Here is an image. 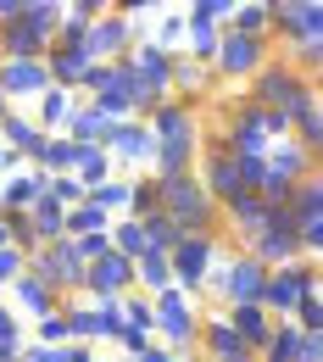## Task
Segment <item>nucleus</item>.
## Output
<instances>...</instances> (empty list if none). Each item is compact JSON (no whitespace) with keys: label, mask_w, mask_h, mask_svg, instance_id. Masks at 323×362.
<instances>
[{"label":"nucleus","mask_w":323,"mask_h":362,"mask_svg":"<svg viewBox=\"0 0 323 362\" xmlns=\"http://www.w3.org/2000/svg\"><path fill=\"white\" fill-rule=\"evenodd\" d=\"M151 139H156V156H151V179H173V173H195V156H201V123H195V106L184 100H156L145 117H139Z\"/></svg>","instance_id":"obj_1"},{"label":"nucleus","mask_w":323,"mask_h":362,"mask_svg":"<svg viewBox=\"0 0 323 362\" xmlns=\"http://www.w3.org/2000/svg\"><path fill=\"white\" fill-rule=\"evenodd\" d=\"M201 307H206V301H195V296H184V290H162V296H151V334H156V346H168L179 362L195 357Z\"/></svg>","instance_id":"obj_2"},{"label":"nucleus","mask_w":323,"mask_h":362,"mask_svg":"<svg viewBox=\"0 0 323 362\" xmlns=\"http://www.w3.org/2000/svg\"><path fill=\"white\" fill-rule=\"evenodd\" d=\"M156 189H162V218H173L184 234H223V212L212 206V195L201 189L195 173L156 179Z\"/></svg>","instance_id":"obj_3"},{"label":"nucleus","mask_w":323,"mask_h":362,"mask_svg":"<svg viewBox=\"0 0 323 362\" xmlns=\"http://www.w3.org/2000/svg\"><path fill=\"white\" fill-rule=\"evenodd\" d=\"M278 56L274 40H245V34H223L218 40V56H212V78L223 84V90H245L268 62Z\"/></svg>","instance_id":"obj_4"},{"label":"nucleus","mask_w":323,"mask_h":362,"mask_svg":"<svg viewBox=\"0 0 323 362\" xmlns=\"http://www.w3.org/2000/svg\"><path fill=\"white\" fill-rule=\"evenodd\" d=\"M268 40L278 50L323 40V0H268Z\"/></svg>","instance_id":"obj_5"},{"label":"nucleus","mask_w":323,"mask_h":362,"mask_svg":"<svg viewBox=\"0 0 323 362\" xmlns=\"http://www.w3.org/2000/svg\"><path fill=\"white\" fill-rule=\"evenodd\" d=\"M307 84H312V78H301L284 56H274V62H268V67H262V73H257L240 95H245L251 106H262V112H290V106L307 95Z\"/></svg>","instance_id":"obj_6"},{"label":"nucleus","mask_w":323,"mask_h":362,"mask_svg":"<svg viewBox=\"0 0 323 362\" xmlns=\"http://www.w3.org/2000/svg\"><path fill=\"white\" fill-rule=\"evenodd\" d=\"M223 251V234H184L173 251H168V268H173V290H184L201 301V284H206V268L212 257Z\"/></svg>","instance_id":"obj_7"},{"label":"nucleus","mask_w":323,"mask_h":362,"mask_svg":"<svg viewBox=\"0 0 323 362\" xmlns=\"http://www.w3.org/2000/svg\"><path fill=\"white\" fill-rule=\"evenodd\" d=\"M84 268H90V262L73 251V240H61V245H40L23 273H34V279L50 284L56 296H84Z\"/></svg>","instance_id":"obj_8"},{"label":"nucleus","mask_w":323,"mask_h":362,"mask_svg":"<svg viewBox=\"0 0 323 362\" xmlns=\"http://www.w3.org/2000/svg\"><path fill=\"white\" fill-rule=\"evenodd\" d=\"M262 284H268V268H262L251 251L229 245V257H223V284H218V307H251V301H262Z\"/></svg>","instance_id":"obj_9"},{"label":"nucleus","mask_w":323,"mask_h":362,"mask_svg":"<svg viewBox=\"0 0 323 362\" xmlns=\"http://www.w3.org/2000/svg\"><path fill=\"white\" fill-rule=\"evenodd\" d=\"M323 273H318V262H284V268H268V284H262V313L268 317H290L295 313V301H301V290L307 284H318Z\"/></svg>","instance_id":"obj_10"},{"label":"nucleus","mask_w":323,"mask_h":362,"mask_svg":"<svg viewBox=\"0 0 323 362\" xmlns=\"http://www.w3.org/2000/svg\"><path fill=\"white\" fill-rule=\"evenodd\" d=\"M240 251H251L262 268L301 262V240H295V223H290V212H284V206H274V212H268V223H262V234H257L251 245H240Z\"/></svg>","instance_id":"obj_11"},{"label":"nucleus","mask_w":323,"mask_h":362,"mask_svg":"<svg viewBox=\"0 0 323 362\" xmlns=\"http://www.w3.org/2000/svg\"><path fill=\"white\" fill-rule=\"evenodd\" d=\"M274 145V129H268V112L262 106H251L245 95L229 106V151L234 156H262Z\"/></svg>","instance_id":"obj_12"},{"label":"nucleus","mask_w":323,"mask_h":362,"mask_svg":"<svg viewBox=\"0 0 323 362\" xmlns=\"http://www.w3.org/2000/svg\"><path fill=\"white\" fill-rule=\"evenodd\" d=\"M129 290H134V262L117 257V251H106L100 262L84 268V301H95V307L100 301H123Z\"/></svg>","instance_id":"obj_13"},{"label":"nucleus","mask_w":323,"mask_h":362,"mask_svg":"<svg viewBox=\"0 0 323 362\" xmlns=\"http://www.w3.org/2000/svg\"><path fill=\"white\" fill-rule=\"evenodd\" d=\"M78 50H84V62H123V56L134 50V34H129V23L112 17V6H106V17H95L90 28H84Z\"/></svg>","instance_id":"obj_14"},{"label":"nucleus","mask_w":323,"mask_h":362,"mask_svg":"<svg viewBox=\"0 0 323 362\" xmlns=\"http://www.w3.org/2000/svg\"><path fill=\"white\" fill-rule=\"evenodd\" d=\"M168 95L201 112V106L218 95V78H212V67H206V62H189L184 50H173V67H168Z\"/></svg>","instance_id":"obj_15"},{"label":"nucleus","mask_w":323,"mask_h":362,"mask_svg":"<svg viewBox=\"0 0 323 362\" xmlns=\"http://www.w3.org/2000/svg\"><path fill=\"white\" fill-rule=\"evenodd\" d=\"M106 156L117 162V168H134V173H151V156H156V139L151 129L129 117V123H112V134H106Z\"/></svg>","instance_id":"obj_16"},{"label":"nucleus","mask_w":323,"mask_h":362,"mask_svg":"<svg viewBox=\"0 0 323 362\" xmlns=\"http://www.w3.org/2000/svg\"><path fill=\"white\" fill-rule=\"evenodd\" d=\"M45 90H50L45 62H0V95H6L11 112H28Z\"/></svg>","instance_id":"obj_17"},{"label":"nucleus","mask_w":323,"mask_h":362,"mask_svg":"<svg viewBox=\"0 0 323 362\" xmlns=\"http://www.w3.org/2000/svg\"><path fill=\"white\" fill-rule=\"evenodd\" d=\"M290 139L323 162V84H307V95L290 106Z\"/></svg>","instance_id":"obj_18"},{"label":"nucleus","mask_w":323,"mask_h":362,"mask_svg":"<svg viewBox=\"0 0 323 362\" xmlns=\"http://www.w3.org/2000/svg\"><path fill=\"white\" fill-rule=\"evenodd\" d=\"M6 296H11V301H6L11 313H17V317H34V323H40V317H50V313H56V307H61V296H56L50 284H40L34 273H17Z\"/></svg>","instance_id":"obj_19"},{"label":"nucleus","mask_w":323,"mask_h":362,"mask_svg":"<svg viewBox=\"0 0 323 362\" xmlns=\"http://www.w3.org/2000/svg\"><path fill=\"white\" fill-rule=\"evenodd\" d=\"M73 112H78V95L73 90H45L34 106H28V117H34V129L40 134H67V123H73Z\"/></svg>","instance_id":"obj_20"},{"label":"nucleus","mask_w":323,"mask_h":362,"mask_svg":"<svg viewBox=\"0 0 323 362\" xmlns=\"http://www.w3.org/2000/svg\"><path fill=\"white\" fill-rule=\"evenodd\" d=\"M223 313H229V329L240 334V346H245L251 357L268 346V334H274V323H278V317L262 313V301H251V307H223Z\"/></svg>","instance_id":"obj_21"},{"label":"nucleus","mask_w":323,"mask_h":362,"mask_svg":"<svg viewBox=\"0 0 323 362\" xmlns=\"http://www.w3.org/2000/svg\"><path fill=\"white\" fill-rule=\"evenodd\" d=\"M50 173H40V168H28V173H17V179H0V218L6 212H28L40 195H45Z\"/></svg>","instance_id":"obj_22"},{"label":"nucleus","mask_w":323,"mask_h":362,"mask_svg":"<svg viewBox=\"0 0 323 362\" xmlns=\"http://www.w3.org/2000/svg\"><path fill=\"white\" fill-rule=\"evenodd\" d=\"M84 50L78 45H50L45 50V78H50V90H78V78H84Z\"/></svg>","instance_id":"obj_23"},{"label":"nucleus","mask_w":323,"mask_h":362,"mask_svg":"<svg viewBox=\"0 0 323 362\" xmlns=\"http://www.w3.org/2000/svg\"><path fill=\"white\" fill-rule=\"evenodd\" d=\"M0 145H6V151H17V156H28V162H34V151H40V145H45V134H40V129H34V117H28V112H6V117H0Z\"/></svg>","instance_id":"obj_24"},{"label":"nucleus","mask_w":323,"mask_h":362,"mask_svg":"<svg viewBox=\"0 0 323 362\" xmlns=\"http://www.w3.org/2000/svg\"><path fill=\"white\" fill-rule=\"evenodd\" d=\"M28 168H40V173H50V179H61V173H73V168H78V145H73L67 134H50L45 145L34 151V162H28Z\"/></svg>","instance_id":"obj_25"},{"label":"nucleus","mask_w":323,"mask_h":362,"mask_svg":"<svg viewBox=\"0 0 323 362\" xmlns=\"http://www.w3.org/2000/svg\"><path fill=\"white\" fill-rule=\"evenodd\" d=\"M223 34H245V40H268V0H234Z\"/></svg>","instance_id":"obj_26"},{"label":"nucleus","mask_w":323,"mask_h":362,"mask_svg":"<svg viewBox=\"0 0 323 362\" xmlns=\"http://www.w3.org/2000/svg\"><path fill=\"white\" fill-rule=\"evenodd\" d=\"M134 290H139V296H162V290H173V268H168L162 251H145V257L134 262Z\"/></svg>","instance_id":"obj_27"},{"label":"nucleus","mask_w":323,"mask_h":362,"mask_svg":"<svg viewBox=\"0 0 323 362\" xmlns=\"http://www.w3.org/2000/svg\"><path fill=\"white\" fill-rule=\"evenodd\" d=\"M73 179L84 184V195H90L95 184H106V179H117V162L100 151V145H78V168H73Z\"/></svg>","instance_id":"obj_28"},{"label":"nucleus","mask_w":323,"mask_h":362,"mask_svg":"<svg viewBox=\"0 0 323 362\" xmlns=\"http://www.w3.org/2000/svg\"><path fill=\"white\" fill-rule=\"evenodd\" d=\"M156 212H162V189H156V179H151V173H134V179H129V206H123V218L145 223V218H156Z\"/></svg>","instance_id":"obj_29"},{"label":"nucleus","mask_w":323,"mask_h":362,"mask_svg":"<svg viewBox=\"0 0 323 362\" xmlns=\"http://www.w3.org/2000/svg\"><path fill=\"white\" fill-rule=\"evenodd\" d=\"M151 45L156 50H184V6H162L156 11V28H151Z\"/></svg>","instance_id":"obj_30"},{"label":"nucleus","mask_w":323,"mask_h":362,"mask_svg":"<svg viewBox=\"0 0 323 362\" xmlns=\"http://www.w3.org/2000/svg\"><path fill=\"white\" fill-rule=\"evenodd\" d=\"M295 346H301V329H295L290 317H278L274 334H268V346L257 351V362H295Z\"/></svg>","instance_id":"obj_31"},{"label":"nucleus","mask_w":323,"mask_h":362,"mask_svg":"<svg viewBox=\"0 0 323 362\" xmlns=\"http://www.w3.org/2000/svg\"><path fill=\"white\" fill-rule=\"evenodd\" d=\"M290 323H295L301 334H323V279H318V284H307V290H301V301H295V313H290Z\"/></svg>","instance_id":"obj_32"},{"label":"nucleus","mask_w":323,"mask_h":362,"mask_svg":"<svg viewBox=\"0 0 323 362\" xmlns=\"http://www.w3.org/2000/svg\"><path fill=\"white\" fill-rule=\"evenodd\" d=\"M28 228H34V240L40 245H61V206H50L45 195L28 206Z\"/></svg>","instance_id":"obj_33"},{"label":"nucleus","mask_w":323,"mask_h":362,"mask_svg":"<svg viewBox=\"0 0 323 362\" xmlns=\"http://www.w3.org/2000/svg\"><path fill=\"white\" fill-rule=\"evenodd\" d=\"M61 6H67V0H23V23H28L34 34L56 40V28H61Z\"/></svg>","instance_id":"obj_34"},{"label":"nucleus","mask_w":323,"mask_h":362,"mask_svg":"<svg viewBox=\"0 0 323 362\" xmlns=\"http://www.w3.org/2000/svg\"><path fill=\"white\" fill-rule=\"evenodd\" d=\"M84 201H90L95 212H106V218H123V206H129V179L117 173V179L95 184V189H90V195H84Z\"/></svg>","instance_id":"obj_35"},{"label":"nucleus","mask_w":323,"mask_h":362,"mask_svg":"<svg viewBox=\"0 0 323 362\" xmlns=\"http://www.w3.org/2000/svg\"><path fill=\"white\" fill-rule=\"evenodd\" d=\"M112 251L117 257H129V262H139L151 245H145V228L134 223V218H112Z\"/></svg>","instance_id":"obj_36"},{"label":"nucleus","mask_w":323,"mask_h":362,"mask_svg":"<svg viewBox=\"0 0 323 362\" xmlns=\"http://www.w3.org/2000/svg\"><path fill=\"white\" fill-rule=\"evenodd\" d=\"M139 228H145V245H151V251H162V257H168V251L184 240V228L173 223V218H162V212H156V218H145Z\"/></svg>","instance_id":"obj_37"},{"label":"nucleus","mask_w":323,"mask_h":362,"mask_svg":"<svg viewBox=\"0 0 323 362\" xmlns=\"http://www.w3.org/2000/svg\"><path fill=\"white\" fill-rule=\"evenodd\" d=\"M28 346H73V334H67V323H61V313H50V317H40L34 329H28Z\"/></svg>","instance_id":"obj_38"},{"label":"nucleus","mask_w":323,"mask_h":362,"mask_svg":"<svg viewBox=\"0 0 323 362\" xmlns=\"http://www.w3.org/2000/svg\"><path fill=\"white\" fill-rule=\"evenodd\" d=\"M23 346H28V329H23V317H17L6 301H0V351H11V357H17Z\"/></svg>","instance_id":"obj_39"},{"label":"nucleus","mask_w":323,"mask_h":362,"mask_svg":"<svg viewBox=\"0 0 323 362\" xmlns=\"http://www.w3.org/2000/svg\"><path fill=\"white\" fill-rule=\"evenodd\" d=\"M229 11H234V0H189V6H184L189 23H212V28H223Z\"/></svg>","instance_id":"obj_40"},{"label":"nucleus","mask_w":323,"mask_h":362,"mask_svg":"<svg viewBox=\"0 0 323 362\" xmlns=\"http://www.w3.org/2000/svg\"><path fill=\"white\" fill-rule=\"evenodd\" d=\"M45 201L67 212V206H78V201H84V184L73 179V173H61V179H50V184H45Z\"/></svg>","instance_id":"obj_41"},{"label":"nucleus","mask_w":323,"mask_h":362,"mask_svg":"<svg viewBox=\"0 0 323 362\" xmlns=\"http://www.w3.org/2000/svg\"><path fill=\"white\" fill-rule=\"evenodd\" d=\"M123 334V307L117 301H100V346H112Z\"/></svg>","instance_id":"obj_42"},{"label":"nucleus","mask_w":323,"mask_h":362,"mask_svg":"<svg viewBox=\"0 0 323 362\" xmlns=\"http://www.w3.org/2000/svg\"><path fill=\"white\" fill-rule=\"evenodd\" d=\"M28 268V257L23 251H11V245H0V290H11V279Z\"/></svg>","instance_id":"obj_43"},{"label":"nucleus","mask_w":323,"mask_h":362,"mask_svg":"<svg viewBox=\"0 0 323 362\" xmlns=\"http://www.w3.org/2000/svg\"><path fill=\"white\" fill-rule=\"evenodd\" d=\"M295 362H323V334H301V346H295Z\"/></svg>","instance_id":"obj_44"},{"label":"nucleus","mask_w":323,"mask_h":362,"mask_svg":"<svg viewBox=\"0 0 323 362\" xmlns=\"http://www.w3.org/2000/svg\"><path fill=\"white\" fill-rule=\"evenodd\" d=\"M61 351H67V346H61ZM61 351H56V346H23L17 362H61Z\"/></svg>","instance_id":"obj_45"},{"label":"nucleus","mask_w":323,"mask_h":362,"mask_svg":"<svg viewBox=\"0 0 323 362\" xmlns=\"http://www.w3.org/2000/svg\"><path fill=\"white\" fill-rule=\"evenodd\" d=\"M61 362H106V357H100L95 346H78V340H73V346L61 351Z\"/></svg>","instance_id":"obj_46"},{"label":"nucleus","mask_w":323,"mask_h":362,"mask_svg":"<svg viewBox=\"0 0 323 362\" xmlns=\"http://www.w3.org/2000/svg\"><path fill=\"white\" fill-rule=\"evenodd\" d=\"M134 362H179V357H173V351H168V346H156V340H151V346H145V351H139Z\"/></svg>","instance_id":"obj_47"},{"label":"nucleus","mask_w":323,"mask_h":362,"mask_svg":"<svg viewBox=\"0 0 323 362\" xmlns=\"http://www.w3.org/2000/svg\"><path fill=\"white\" fill-rule=\"evenodd\" d=\"M6 112H11V106H6V95H0V117H6Z\"/></svg>","instance_id":"obj_48"}]
</instances>
